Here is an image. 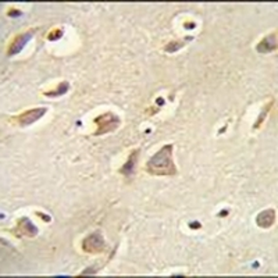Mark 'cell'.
Wrapping results in <instances>:
<instances>
[{
  "mask_svg": "<svg viewBox=\"0 0 278 278\" xmlns=\"http://www.w3.org/2000/svg\"><path fill=\"white\" fill-rule=\"evenodd\" d=\"M173 150H174L173 145H165L155 156H152L146 163L147 173L152 175L177 174V167L173 160Z\"/></svg>",
  "mask_w": 278,
  "mask_h": 278,
  "instance_id": "obj_1",
  "label": "cell"
},
{
  "mask_svg": "<svg viewBox=\"0 0 278 278\" xmlns=\"http://www.w3.org/2000/svg\"><path fill=\"white\" fill-rule=\"evenodd\" d=\"M7 16L14 18V17H17V16H22V11L17 10V9H10V10H9V13H7Z\"/></svg>",
  "mask_w": 278,
  "mask_h": 278,
  "instance_id": "obj_14",
  "label": "cell"
},
{
  "mask_svg": "<svg viewBox=\"0 0 278 278\" xmlns=\"http://www.w3.org/2000/svg\"><path fill=\"white\" fill-rule=\"evenodd\" d=\"M62 36L63 30L62 28H57V30H54V31H52L48 35V39H49V41H57V39H62Z\"/></svg>",
  "mask_w": 278,
  "mask_h": 278,
  "instance_id": "obj_13",
  "label": "cell"
},
{
  "mask_svg": "<svg viewBox=\"0 0 278 278\" xmlns=\"http://www.w3.org/2000/svg\"><path fill=\"white\" fill-rule=\"evenodd\" d=\"M185 27H188L186 30H192V28H195V24H192V22L191 24H185Z\"/></svg>",
  "mask_w": 278,
  "mask_h": 278,
  "instance_id": "obj_16",
  "label": "cell"
},
{
  "mask_svg": "<svg viewBox=\"0 0 278 278\" xmlns=\"http://www.w3.org/2000/svg\"><path fill=\"white\" fill-rule=\"evenodd\" d=\"M32 36H33V31L25 32V33L18 35L14 41L11 42V45L9 46V50H7V54H9V56H14V54H17V53H20L21 50L25 48V45L31 41Z\"/></svg>",
  "mask_w": 278,
  "mask_h": 278,
  "instance_id": "obj_5",
  "label": "cell"
},
{
  "mask_svg": "<svg viewBox=\"0 0 278 278\" xmlns=\"http://www.w3.org/2000/svg\"><path fill=\"white\" fill-rule=\"evenodd\" d=\"M18 229L22 235L28 238H35L38 235V228L32 224V221L28 218V217H22L18 220Z\"/></svg>",
  "mask_w": 278,
  "mask_h": 278,
  "instance_id": "obj_8",
  "label": "cell"
},
{
  "mask_svg": "<svg viewBox=\"0 0 278 278\" xmlns=\"http://www.w3.org/2000/svg\"><path fill=\"white\" fill-rule=\"evenodd\" d=\"M106 249L104 239L100 231H96L82 241V250L86 253H102Z\"/></svg>",
  "mask_w": 278,
  "mask_h": 278,
  "instance_id": "obj_3",
  "label": "cell"
},
{
  "mask_svg": "<svg viewBox=\"0 0 278 278\" xmlns=\"http://www.w3.org/2000/svg\"><path fill=\"white\" fill-rule=\"evenodd\" d=\"M46 109L45 107H38V109H31V110H28V112H25V113L20 114V115H17V118H16V121L18 123L20 127H28V125H31L35 121H38V120H41L42 117L46 114Z\"/></svg>",
  "mask_w": 278,
  "mask_h": 278,
  "instance_id": "obj_4",
  "label": "cell"
},
{
  "mask_svg": "<svg viewBox=\"0 0 278 278\" xmlns=\"http://www.w3.org/2000/svg\"><path fill=\"white\" fill-rule=\"evenodd\" d=\"M93 123L98 125V130L95 135H103V134H109V132H113L118 128L120 125V117L115 115L113 113H104L98 115Z\"/></svg>",
  "mask_w": 278,
  "mask_h": 278,
  "instance_id": "obj_2",
  "label": "cell"
},
{
  "mask_svg": "<svg viewBox=\"0 0 278 278\" xmlns=\"http://www.w3.org/2000/svg\"><path fill=\"white\" fill-rule=\"evenodd\" d=\"M271 106H273V102H270L268 104H266V107L263 109V112H262V113H260V115H259L258 121H256V123H255V125H253L255 128H259V125L264 121V118H266V115H267L268 110H270V107H271Z\"/></svg>",
  "mask_w": 278,
  "mask_h": 278,
  "instance_id": "obj_12",
  "label": "cell"
},
{
  "mask_svg": "<svg viewBox=\"0 0 278 278\" xmlns=\"http://www.w3.org/2000/svg\"><path fill=\"white\" fill-rule=\"evenodd\" d=\"M276 223V210L274 209H267L262 213H259L256 217V224L260 228H270Z\"/></svg>",
  "mask_w": 278,
  "mask_h": 278,
  "instance_id": "obj_7",
  "label": "cell"
},
{
  "mask_svg": "<svg viewBox=\"0 0 278 278\" xmlns=\"http://www.w3.org/2000/svg\"><path fill=\"white\" fill-rule=\"evenodd\" d=\"M138 159H139V150L135 149L134 152L130 155L128 160L125 162V164L120 168V173L125 177H131L134 175L135 173V167H136V163H138Z\"/></svg>",
  "mask_w": 278,
  "mask_h": 278,
  "instance_id": "obj_9",
  "label": "cell"
},
{
  "mask_svg": "<svg viewBox=\"0 0 278 278\" xmlns=\"http://www.w3.org/2000/svg\"><path fill=\"white\" fill-rule=\"evenodd\" d=\"M38 216L42 217V218H43L45 221H50V217H49V216H45V214H42V213H38Z\"/></svg>",
  "mask_w": 278,
  "mask_h": 278,
  "instance_id": "obj_15",
  "label": "cell"
},
{
  "mask_svg": "<svg viewBox=\"0 0 278 278\" xmlns=\"http://www.w3.org/2000/svg\"><path fill=\"white\" fill-rule=\"evenodd\" d=\"M157 104H162V106H163V104H164V100H163L162 98H159V99H157Z\"/></svg>",
  "mask_w": 278,
  "mask_h": 278,
  "instance_id": "obj_17",
  "label": "cell"
},
{
  "mask_svg": "<svg viewBox=\"0 0 278 278\" xmlns=\"http://www.w3.org/2000/svg\"><path fill=\"white\" fill-rule=\"evenodd\" d=\"M276 49H277V32L270 33L264 39L259 42L258 46H256V50L259 53L276 52Z\"/></svg>",
  "mask_w": 278,
  "mask_h": 278,
  "instance_id": "obj_6",
  "label": "cell"
},
{
  "mask_svg": "<svg viewBox=\"0 0 278 278\" xmlns=\"http://www.w3.org/2000/svg\"><path fill=\"white\" fill-rule=\"evenodd\" d=\"M68 89H70V83L67 82V81H63V82L59 83V86L54 89V91H50V92H46L45 95L48 96V98H57V96H62V95H65V93L68 92Z\"/></svg>",
  "mask_w": 278,
  "mask_h": 278,
  "instance_id": "obj_11",
  "label": "cell"
},
{
  "mask_svg": "<svg viewBox=\"0 0 278 278\" xmlns=\"http://www.w3.org/2000/svg\"><path fill=\"white\" fill-rule=\"evenodd\" d=\"M194 39L192 36H188V38H185V41H173V42H170L167 46L164 48V50L167 53H175V52H178L181 48H184L185 46L186 43L188 42H191Z\"/></svg>",
  "mask_w": 278,
  "mask_h": 278,
  "instance_id": "obj_10",
  "label": "cell"
}]
</instances>
